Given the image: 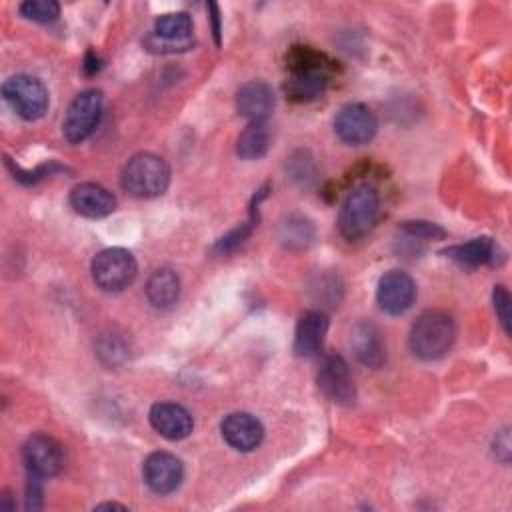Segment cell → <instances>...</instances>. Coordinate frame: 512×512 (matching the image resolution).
I'll use <instances>...</instances> for the list:
<instances>
[{
  "label": "cell",
  "mask_w": 512,
  "mask_h": 512,
  "mask_svg": "<svg viewBox=\"0 0 512 512\" xmlns=\"http://www.w3.org/2000/svg\"><path fill=\"white\" fill-rule=\"evenodd\" d=\"M456 326L454 320L440 310H428L416 318L410 328L408 344L416 358L420 360H438L454 344Z\"/></svg>",
  "instance_id": "obj_1"
},
{
  "label": "cell",
  "mask_w": 512,
  "mask_h": 512,
  "mask_svg": "<svg viewBox=\"0 0 512 512\" xmlns=\"http://www.w3.org/2000/svg\"><path fill=\"white\" fill-rule=\"evenodd\" d=\"M170 182V168L164 158L140 152L134 154L122 168L120 184L134 198H154L160 196Z\"/></svg>",
  "instance_id": "obj_2"
},
{
  "label": "cell",
  "mask_w": 512,
  "mask_h": 512,
  "mask_svg": "<svg viewBox=\"0 0 512 512\" xmlns=\"http://www.w3.org/2000/svg\"><path fill=\"white\" fill-rule=\"evenodd\" d=\"M378 218V192L360 184L348 192L338 212V230L346 240L366 236Z\"/></svg>",
  "instance_id": "obj_3"
},
{
  "label": "cell",
  "mask_w": 512,
  "mask_h": 512,
  "mask_svg": "<svg viewBox=\"0 0 512 512\" xmlns=\"http://www.w3.org/2000/svg\"><path fill=\"white\" fill-rule=\"evenodd\" d=\"M136 278V260L124 248H106L92 260V280L104 292H122Z\"/></svg>",
  "instance_id": "obj_4"
},
{
  "label": "cell",
  "mask_w": 512,
  "mask_h": 512,
  "mask_svg": "<svg viewBox=\"0 0 512 512\" xmlns=\"http://www.w3.org/2000/svg\"><path fill=\"white\" fill-rule=\"evenodd\" d=\"M2 94L12 110L24 120H38L48 108V92L44 84L28 74L10 76L2 84Z\"/></svg>",
  "instance_id": "obj_5"
},
{
  "label": "cell",
  "mask_w": 512,
  "mask_h": 512,
  "mask_svg": "<svg viewBox=\"0 0 512 512\" xmlns=\"http://www.w3.org/2000/svg\"><path fill=\"white\" fill-rule=\"evenodd\" d=\"M102 116V92L100 90H84L80 92L68 106L62 122V132L68 142L78 144L86 140L94 128L98 126Z\"/></svg>",
  "instance_id": "obj_6"
},
{
  "label": "cell",
  "mask_w": 512,
  "mask_h": 512,
  "mask_svg": "<svg viewBox=\"0 0 512 512\" xmlns=\"http://www.w3.org/2000/svg\"><path fill=\"white\" fill-rule=\"evenodd\" d=\"M146 46L154 52H182L192 46V18L186 12H168L156 18Z\"/></svg>",
  "instance_id": "obj_7"
},
{
  "label": "cell",
  "mask_w": 512,
  "mask_h": 512,
  "mask_svg": "<svg viewBox=\"0 0 512 512\" xmlns=\"http://www.w3.org/2000/svg\"><path fill=\"white\" fill-rule=\"evenodd\" d=\"M376 128H378V122H376L374 112L360 102L342 106L334 118L336 136L342 142L352 144V146L368 144L374 138Z\"/></svg>",
  "instance_id": "obj_8"
},
{
  "label": "cell",
  "mask_w": 512,
  "mask_h": 512,
  "mask_svg": "<svg viewBox=\"0 0 512 512\" xmlns=\"http://www.w3.org/2000/svg\"><path fill=\"white\" fill-rule=\"evenodd\" d=\"M22 460L28 474L46 478L60 472V468L64 466V452L52 436L34 434L26 440L22 448Z\"/></svg>",
  "instance_id": "obj_9"
},
{
  "label": "cell",
  "mask_w": 512,
  "mask_h": 512,
  "mask_svg": "<svg viewBox=\"0 0 512 512\" xmlns=\"http://www.w3.org/2000/svg\"><path fill=\"white\" fill-rule=\"evenodd\" d=\"M318 386L330 400L338 404L350 406L356 400V388L350 368L340 354L324 356L318 370Z\"/></svg>",
  "instance_id": "obj_10"
},
{
  "label": "cell",
  "mask_w": 512,
  "mask_h": 512,
  "mask_svg": "<svg viewBox=\"0 0 512 512\" xmlns=\"http://www.w3.org/2000/svg\"><path fill=\"white\" fill-rule=\"evenodd\" d=\"M376 298L384 312L402 314L414 304L416 284L406 272L390 270L378 280Z\"/></svg>",
  "instance_id": "obj_11"
},
{
  "label": "cell",
  "mask_w": 512,
  "mask_h": 512,
  "mask_svg": "<svg viewBox=\"0 0 512 512\" xmlns=\"http://www.w3.org/2000/svg\"><path fill=\"white\" fill-rule=\"evenodd\" d=\"M144 480L156 494L174 492L184 476L182 462L170 452H152L144 460Z\"/></svg>",
  "instance_id": "obj_12"
},
{
  "label": "cell",
  "mask_w": 512,
  "mask_h": 512,
  "mask_svg": "<svg viewBox=\"0 0 512 512\" xmlns=\"http://www.w3.org/2000/svg\"><path fill=\"white\" fill-rule=\"evenodd\" d=\"M68 200H70V206L74 208V212H78L80 216H86V218H104V216L112 214L116 208L114 194L96 182L76 184L70 190Z\"/></svg>",
  "instance_id": "obj_13"
},
{
  "label": "cell",
  "mask_w": 512,
  "mask_h": 512,
  "mask_svg": "<svg viewBox=\"0 0 512 512\" xmlns=\"http://www.w3.org/2000/svg\"><path fill=\"white\" fill-rule=\"evenodd\" d=\"M222 438L240 452L254 450L264 436L260 420L248 412H232L222 420Z\"/></svg>",
  "instance_id": "obj_14"
},
{
  "label": "cell",
  "mask_w": 512,
  "mask_h": 512,
  "mask_svg": "<svg viewBox=\"0 0 512 512\" xmlns=\"http://www.w3.org/2000/svg\"><path fill=\"white\" fill-rule=\"evenodd\" d=\"M150 424L160 436H164L168 440L186 438L194 426L190 412L176 402L154 404L150 408Z\"/></svg>",
  "instance_id": "obj_15"
},
{
  "label": "cell",
  "mask_w": 512,
  "mask_h": 512,
  "mask_svg": "<svg viewBox=\"0 0 512 512\" xmlns=\"http://www.w3.org/2000/svg\"><path fill=\"white\" fill-rule=\"evenodd\" d=\"M356 358L368 368H380L386 362V344L376 324L362 320L354 326L350 338Z\"/></svg>",
  "instance_id": "obj_16"
},
{
  "label": "cell",
  "mask_w": 512,
  "mask_h": 512,
  "mask_svg": "<svg viewBox=\"0 0 512 512\" xmlns=\"http://www.w3.org/2000/svg\"><path fill=\"white\" fill-rule=\"evenodd\" d=\"M272 108H274V94L270 86L260 80L246 82L236 92V110L240 116L248 118L250 122L266 120Z\"/></svg>",
  "instance_id": "obj_17"
},
{
  "label": "cell",
  "mask_w": 512,
  "mask_h": 512,
  "mask_svg": "<svg viewBox=\"0 0 512 512\" xmlns=\"http://www.w3.org/2000/svg\"><path fill=\"white\" fill-rule=\"evenodd\" d=\"M326 330H328V318L324 312H306L296 326L294 352L304 358L314 356L322 348Z\"/></svg>",
  "instance_id": "obj_18"
},
{
  "label": "cell",
  "mask_w": 512,
  "mask_h": 512,
  "mask_svg": "<svg viewBox=\"0 0 512 512\" xmlns=\"http://www.w3.org/2000/svg\"><path fill=\"white\" fill-rule=\"evenodd\" d=\"M496 252L498 246L482 236V238H472L470 242L458 244V246H450L448 250H444V254L448 258H452L454 262L462 264V266H480V264H490L496 260Z\"/></svg>",
  "instance_id": "obj_19"
},
{
  "label": "cell",
  "mask_w": 512,
  "mask_h": 512,
  "mask_svg": "<svg viewBox=\"0 0 512 512\" xmlns=\"http://www.w3.org/2000/svg\"><path fill=\"white\" fill-rule=\"evenodd\" d=\"M180 296V280L170 268L156 270L146 282V298L156 308L172 306Z\"/></svg>",
  "instance_id": "obj_20"
},
{
  "label": "cell",
  "mask_w": 512,
  "mask_h": 512,
  "mask_svg": "<svg viewBox=\"0 0 512 512\" xmlns=\"http://www.w3.org/2000/svg\"><path fill=\"white\" fill-rule=\"evenodd\" d=\"M278 240L290 250H302L314 240V226L302 214H288L278 224Z\"/></svg>",
  "instance_id": "obj_21"
},
{
  "label": "cell",
  "mask_w": 512,
  "mask_h": 512,
  "mask_svg": "<svg viewBox=\"0 0 512 512\" xmlns=\"http://www.w3.org/2000/svg\"><path fill=\"white\" fill-rule=\"evenodd\" d=\"M270 146V130L266 120L250 122L238 136L236 142V152L244 160H254L262 158Z\"/></svg>",
  "instance_id": "obj_22"
},
{
  "label": "cell",
  "mask_w": 512,
  "mask_h": 512,
  "mask_svg": "<svg viewBox=\"0 0 512 512\" xmlns=\"http://www.w3.org/2000/svg\"><path fill=\"white\" fill-rule=\"evenodd\" d=\"M20 14L34 22H54L60 14V4L54 0H28L20 4Z\"/></svg>",
  "instance_id": "obj_23"
},
{
  "label": "cell",
  "mask_w": 512,
  "mask_h": 512,
  "mask_svg": "<svg viewBox=\"0 0 512 512\" xmlns=\"http://www.w3.org/2000/svg\"><path fill=\"white\" fill-rule=\"evenodd\" d=\"M400 230L406 232L408 236H416V238H424V240H436V238H444L446 232L432 222H424V220H410V222H402Z\"/></svg>",
  "instance_id": "obj_24"
},
{
  "label": "cell",
  "mask_w": 512,
  "mask_h": 512,
  "mask_svg": "<svg viewBox=\"0 0 512 512\" xmlns=\"http://www.w3.org/2000/svg\"><path fill=\"white\" fill-rule=\"evenodd\" d=\"M492 300H494V312H496L504 332L510 334V294H508V290L504 286H494Z\"/></svg>",
  "instance_id": "obj_25"
},
{
  "label": "cell",
  "mask_w": 512,
  "mask_h": 512,
  "mask_svg": "<svg viewBox=\"0 0 512 512\" xmlns=\"http://www.w3.org/2000/svg\"><path fill=\"white\" fill-rule=\"evenodd\" d=\"M40 480L38 476L28 474V488H26V508L36 510L40 508V496H42V488H40Z\"/></svg>",
  "instance_id": "obj_26"
},
{
  "label": "cell",
  "mask_w": 512,
  "mask_h": 512,
  "mask_svg": "<svg viewBox=\"0 0 512 512\" xmlns=\"http://www.w3.org/2000/svg\"><path fill=\"white\" fill-rule=\"evenodd\" d=\"M208 8L212 10L210 18H212V32H214V38H216V44H220V26H218V6L214 2L208 4Z\"/></svg>",
  "instance_id": "obj_27"
},
{
  "label": "cell",
  "mask_w": 512,
  "mask_h": 512,
  "mask_svg": "<svg viewBox=\"0 0 512 512\" xmlns=\"http://www.w3.org/2000/svg\"><path fill=\"white\" fill-rule=\"evenodd\" d=\"M84 68H86V74H92V72H96V70H98V58H96L92 52H88Z\"/></svg>",
  "instance_id": "obj_28"
},
{
  "label": "cell",
  "mask_w": 512,
  "mask_h": 512,
  "mask_svg": "<svg viewBox=\"0 0 512 512\" xmlns=\"http://www.w3.org/2000/svg\"><path fill=\"white\" fill-rule=\"evenodd\" d=\"M104 508H120V510H126V506L116 504V502H104V504H98V506H96V510H104Z\"/></svg>",
  "instance_id": "obj_29"
}]
</instances>
